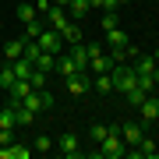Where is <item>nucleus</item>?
Returning <instances> with one entry per match:
<instances>
[{
  "label": "nucleus",
  "mask_w": 159,
  "mask_h": 159,
  "mask_svg": "<svg viewBox=\"0 0 159 159\" xmlns=\"http://www.w3.org/2000/svg\"><path fill=\"white\" fill-rule=\"evenodd\" d=\"M113 92H124V99L131 106H142V99L148 96V92L138 89V74H134L131 64H117L113 67Z\"/></svg>",
  "instance_id": "f257e3e1"
},
{
  "label": "nucleus",
  "mask_w": 159,
  "mask_h": 159,
  "mask_svg": "<svg viewBox=\"0 0 159 159\" xmlns=\"http://www.w3.org/2000/svg\"><path fill=\"white\" fill-rule=\"evenodd\" d=\"M92 156L96 159H120V156H127V145H124V138H120V120L110 124V134L99 142V148Z\"/></svg>",
  "instance_id": "f03ea898"
},
{
  "label": "nucleus",
  "mask_w": 159,
  "mask_h": 159,
  "mask_svg": "<svg viewBox=\"0 0 159 159\" xmlns=\"http://www.w3.org/2000/svg\"><path fill=\"white\" fill-rule=\"evenodd\" d=\"M57 152L67 156V159H78L81 156V138L74 134V131H64V134L57 138Z\"/></svg>",
  "instance_id": "7ed1b4c3"
},
{
  "label": "nucleus",
  "mask_w": 159,
  "mask_h": 159,
  "mask_svg": "<svg viewBox=\"0 0 159 159\" xmlns=\"http://www.w3.org/2000/svg\"><path fill=\"white\" fill-rule=\"evenodd\" d=\"M35 43H39V50H46V53H60V46H64V35L57 32V29H50V25H46V29L35 35Z\"/></svg>",
  "instance_id": "20e7f679"
},
{
  "label": "nucleus",
  "mask_w": 159,
  "mask_h": 159,
  "mask_svg": "<svg viewBox=\"0 0 159 159\" xmlns=\"http://www.w3.org/2000/svg\"><path fill=\"white\" fill-rule=\"evenodd\" d=\"M138 110H142V120H138L142 127H148V124H156V120H159V99H156V96H145Z\"/></svg>",
  "instance_id": "39448f33"
},
{
  "label": "nucleus",
  "mask_w": 159,
  "mask_h": 159,
  "mask_svg": "<svg viewBox=\"0 0 159 159\" xmlns=\"http://www.w3.org/2000/svg\"><path fill=\"white\" fill-rule=\"evenodd\" d=\"M142 124H138V120H120V138H124V145L131 148V145H138L142 142Z\"/></svg>",
  "instance_id": "423d86ee"
},
{
  "label": "nucleus",
  "mask_w": 159,
  "mask_h": 159,
  "mask_svg": "<svg viewBox=\"0 0 159 159\" xmlns=\"http://www.w3.org/2000/svg\"><path fill=\"white\" fill-rule=\"evenodd\" d=\"M89 89H92V81H89L85 71H78V74H71V78H67V92H71V96H85Z\"/></svg>",
  "instance_id": "0eeeda50"
},
{
  "label": "nucleus",
  "mask_w": 159,
  "mask_h": 159,
  "mask_svg": "<svg viewBox=\"0 0 159 159\" xmlns=\"http://www.w3.org/2000/svg\"><path fill=\"white\" fill-rule=\"evenodd\" d=\"M78 71H85V67H78L71 53H57V74L60 78H71V74H78Z\"/></svg>",
  "instance_id": "6e6552de"
},
{
  "label": "nucleus",
  "mask_w": 159,
  "mask_h": 159,
  "mask_svg": "<svg viewBox=\"0 0 159 159\" xmlns=\"http://www.w3.org/2000/svg\"><path fill=\"white\" fill-rule=\"evenodd\" d=\"M67 21H71V18H67V11H64V7H57V4L46 11V25H50V29H57V32H60Z\"/></svg>",
  "instance_id": "1a4fd4ad"
},
{
  "label": "nucleus",
  "mask_w": 159,
  "mask_h": 159,
  "mask_svg": "<svg viewBox=\"0 0 159 159\" xmlns=\"http://www.w3.org/2000/svg\"><path fill=\"white\" fill-rule=\"evenodd\" d=\"M64 11H67V18H71V21H81V18L92 11V0H71Z\"/></svg>",
  "instance_id": "9d476101"
},
{
  "label": "nucleus",
  "mask_w": 159,
  "mask_h": 159,
  "mask_svg": "<svg viewBox=\"0 0 159 159\" xmlns=\"http://www.w3.org/2000/svg\"><path fill=\"white\" fill-rule=\"evenodd\" d=\"M113 67H117V60L110 57V53H99L96 60H89V71L92 74H106V71H113Z\"/></svg>",
  "instance_id": "9b49d317"
},
{
  "label": "nucleus",
  "mask_w": 159,
  "mask_h": 159,
  "mask_svg": "<svg viewBox=\"0 0 159 159\" xmlns=\"http://www.w3.org/2000/svg\"><path fill=\"white\" fill-rule=\"evenodd\" d=\"M131 67H134V74H152L156 67H159V57H138V64H131Z\"/></svg>",
  "instance_id": "f8f14e48"
},
{
  "label": "nucleus",
  "mask_w": 159,
  "mask_h": 159,
  "mask_svg": "<svg viewBox=\"0 0 159 159\" xmlns=\"http://www.w3.org/2000/svg\"><path fill=\"white\" fill-rule=\"evenodd\" d=\"M21 53H25V39H21V35H18V39H11V43L4 46V57H7V64H11V60H18Z\"/></svg>",
  "instance_id": "ddd939ff"
},
{
  "label": "nucleus",
  "mask_w": 159,
  "mask_h": 159,
  "mask_svg": "<svg viewBox=\"0 0 159 159\" xmlns=\"http://www.w3.org/2000/svg\"><path fill=\"white\" fill-rule=\"evenodd\" d=\"M60 35H64V43H81V25L78 21H67V25H64V29H60Z\"/></svg>",
  "instance_id": "4468645a"
},
{
  "label": "nucleus",
  "mask_w": 159,
  "mask_h": 159,
  "mask_svg": "<svg viewBox=\"0 0 159 159\" xmlns=\"http://www.w3.org/2000/svg\"><path fill=\"white\" fill-rule=\"evenodd\" d=\"M92 89H96V92H113V71L96 74V78H92Z\"/></svg>",
  "instance_id": "2eb2a0df"
},
{
  "label": "nucleus",
  "mask_w": 159,
  "mask_h": 159,
  "mask_svg": "<svg viewBox=\"0 0 159 159\" xmlns=\"http://www.w3.org/2000/svg\"><path fill=\"white\" fill-rule=\"evenodd\" d=\"M35 67H39V71H57V53L39 50V57H35Z\"/></svg>",
  "instance_id": "dca6fc26"
},
{
  "label": "nucleus",
  "mask_w": 159,
  "mask_h": 159,
  "mask_svg": "<svg viewBox=\"0 0 159 159\" xmlns=\"http://www.w3.org/2000/svg\"><path fill=\"white\" fill-rule=\"evenodd\" d=\"M71 57H74V64H78V67H85V64H89V46H85V39L71 46Z\"/></svg>",
  "instance_id": "f3484780"
},
{
  "label": "nucleus",
  "mask_w": 159,
  "mask_h": 159,
  "mask_svg": "<svg viewBox=\"0 0 159 159\" xmlns=\"http://www.w3.org/2000/svg\"><path fill=\"white\" fill-rule=\"evenodd\" d=\"M134 53H138V50H134L131 43H127V46H110V57H113L117 64H124L127 57H134Z\"/></svg>",
  "instance_id": "a211bd4d"
},
{
  "label": "nucleus",
  "mask_w": 159,
  "mask_h": 159,
  "mask_svg": "<svg viewBox=\"0 0 159 159\" xmlns=\"http://www.w3.org/2000/svg\"><path fill=\"white\" fill-rule=\"evenodd\" d=\"M14 71H11V64H4V67H0V92H11V85H14Z\"/></svg>",
  "instance_id": "6ab92c4d"
},
{
  "label": "nucleus",
  "mask_w": 159,
  "mask_h": 159,
  "mask_svg": "<svg viewBox=\"0 0 159 159\" xmlns=\"http://www.w3.org/2000/svg\"><path fill=\"white\" fill-rule=\"evenodd\" d=\"M32 152H53V138L50 134H35V142H32Z\"/></svg>",
  "instance_id": "aec40b11"
},
{
  "label": "nucleus",
  "mask_w": 159,
  "mask_h": 159,
  "mask_svg": "<svg viewBox=\"0 0 159 159\" xmlns=\"http://www.w3.org/2000/svg\"><path fill=\"white\" fill-rule=\"evenodd\" d=\"M106 43H110V46H127V32L117 25V29H110V32H106Z\"/></svg>",
  "instance_id": "412c9836"
},
{
  "label": "nucleus",
  "mask_w": 159,
  "mask_h": 159,
  "mask_svg": "<svg viewBox=\"0 0 159 159\" xmlns=\"http://www.w3.org/2000/svg\"><path fill=\"white\" fill-rule=\"evenodd\" d=\"M35 14H39V11H35V4H18V21L29 25V21H35Z\"/></svg>",
  "instance_id": "4be33fe9"
},
{
  "label": "nucleus",
  "mask_w": 159,
  "mask_h": 159,
  "mask_svg": "<svg viewBox=\"0 0 159 159\" xmlns=\"http://www.w3.org/2000/svg\"><path fill=\"white\" fill-rule=\"evenodd\" d=\"M18 124V113H14V106L7 102V110H0V127H14Z\"/></svg>",
  "instance_id": "5701e85b"
},
{
  "label": "nucleus",
  "mask_w": 159,
  "mask_h": 159,
  "mask_svg": "<svg viewBox=\"0 0 159 159\" xmlns=\"http://www.w3.org/2000/svg\"><path fill=\"white\" fill-rule=\"evenodd\" d=\"M106 134H110V127H106V124H92V127H89V138H92L96 145H99V142H102Z\"/></svg>",
  "instance_id": "b1692460"
},
{
  "label": "nucleus",
  "mask_w": 159,
  "mask_h": 159,
  "mask_svg": "<svg viewBox=\"0 0 159 159\" xmlns=\"http://www.w3.org/2000/svg\"><path fill=\"white\" fill-rule=\"evenodd\" d=\"M29 85H32V89H46V71L32 67V74H29Z\"/></svg>",
  "instance_id": "393cba45"
},
{
  "label": "nucleus",
  "mask_w": 159,
  "mask_h": 159,
  "mask_svg": "<svg viewBox=\"0 0 159 159\" xmlns=\"http://www.w3.org/2000/svg\"><path fill=\"white\" fill-rule=\"evenodd\" d=\"M117 25H120V18H117V11H106V14H102V32L117 29Z\"/></svg>",
  "instance_id": "a878e982"
},
{
  "label": "nucleus",
  "mask_w": 159,
  "mask_h": 159,
  "mask_svg": "<svg viewBox=\"0 0 159 159\" xmlns=\"http://www.w3.org/2000/svg\"><path fill=\"white\" fill-rule=\"evenodd\" d=\"M138 89H142V92H152L156 89V78H152V74H138Z\"/></svg>",
  "instance_id": "bb28decb"
},
{
  "label": "nucleus",
  "mask_w": 159,
  "mask_h": 159,
  "mask_svg": "<svg viewBox=\"0 0 159 159\" xmlns=\"http://www.w3.org/2000/svg\"><path fill=\"white\" fill-rule=\"evenodd\" d=\"M14 142V134H11V127H0V148L4 145H11Z\"/></svg>",
  "instance_id": "cd10ccee"
},
{
  "label": "nucleus",
  "mask_w": 159,
  "mask_h": 159,
  "mask_svg": "<svg viewBox=\"0 0 159 159\" xmlns=\"http://www.w3.org/2000/svg\"><path fill=\"white\" fill-rule=\"evenodd\" d=\"M85 46H89V60H96L99 53H102V46H96V43H85ZM85 67H89V64H85Z\"/></svg>",
  "instance_id": "c85d7f7f"
},
{
  "label": "nucleus",
  "mask_w": 159,
  "mask_h": 159,
  "mask_svg": "<svg viewBox=\"0 0 159 159\" xmlns=\"http://www.w3.org/2000/svg\"><path fill=\"white\" fill-rule=\"evenodd\" d=\"M50 7H53V0H35V11H43V14H46Z\"/></svg>",
  "instance_id": "c756f323"
},
{
  "label": "nucleus",
  "mask_w": 159,
  "mask_h": 159,
  "mask_svg": "<svg viewBox=\"0 0 159 159\" xmlns=\"http://www.w3.org/2000/svg\"><path fill=\"white\" fill-rule=\"evenodd\" d=\"M53 4H57V7H67V4H71V0H53Z\"/></svg>",
  "instance_id": "7c9ffc66"
},
{
  "label": "nucleus",
  "mask_w": 159,
  "mask_h": 159,
  "mask_svg": "<svg viewBox=\"0 0 159 159\" xmlns=\"http://www.w3.org/2000/svg\"><path fill=\"white\" fill-rule=\"evenodd\" d=\"M152 78H156V89H159V67H156V71H152Z\"/></svg>",
  "instance_id": "2f4dec72"
},
{
  "label": "nucleus",
  "mask_w": 159,
  "mask_h": 159,
  "mask_svg": "<svg viewBox=\"0 0 159 159\" xmlns=\"http://www.w3.org/2000/svg\"><path fill=\"white\" fill-rule=\"evenodd\" d=\"M120 4H127V0H117V7H120Z\"/></svg>",
  "instance_id": "473e14b6"
},
{
  "label": "nucleus",
  "mask_w": 159,
  "mask_h": 159,
  "mask_svg": "<svg viewBox=\"0 0 159 159\" xmlns=\"http://www.w3.org/2000/svg\"><path fill=\"white\" fill-rule=\"evenodd\" d=\"M156 127H159V120H156Z\"/></svg>",
  "instance_id": "72a5a7b5"
}]
</instances>
